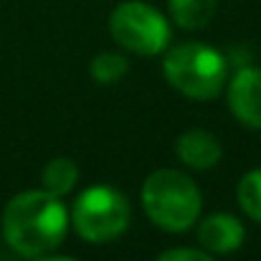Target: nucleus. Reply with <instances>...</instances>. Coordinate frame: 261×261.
<instances>
[{
	"label": "nucleus",
	"instance_id": "obj_9",
	"mask_svg": "<svg viewBox=\"0 0 261 261\" xmlns=\"http://www.w3.org/2000/svg\"><path fill=\"white\" fill-rule=\"evenodd\" d=\"M218 0H170V15L185 31H198L216 15Z\"/></svg>",
	"mask_w": 261,
	"mask_h": 261
},
{
	"label": "nucleus",
	"instance_id": "obj_3",
	"mask_svg": "<svg viewBox=\"0 0 261 261\" xmlns=\"http://www.w3.org/2000/svg\"><path fill=\"white\" fill-rule=\"evenodd\" d=\"M163 71L168 82L188 99L208 101L216 99L226 84L228 61L213 46L190 41V43L173 46L165 54Z\"/></svg>",
	"mask_w": 261,
	"mask_h": 261
},
{
	"label": "nucleus",
	"instance_id": "obj_2",
	"mask_svg": "<svg viewBox=\"0 0 261 261\" xmlns=\"http://www.w3.org/2000/svg\"><path fill=\"white\" fill-rule=\"evenodd\" d=\"M200 190L177 170H155L142 185V208L163 231H188L200 216Z\"/></svg>",
	"mask_w": 261,
	"mask_h": 261
},
{
	"label": "nucleus",
	"instance_id": "obj_4",
	"mask_svg": "<svg viewBox=\"0 0 261 261\" xmlns=\"http://www.w3.org/2000/svg\"><path fill=\"white\" fill-rule=\"evenodd\" d=\"M74 228L89 244H109L129 226L127 198L109 185L87 188L74 203Z\"/></svg>",
	"mask_w": 261,
	"mask_h": 261
},
{
	"label": "nucleus",
	"instance_id": "obj_8",
	"mask_svg": "<svg viewBox=\"0 0 261 261\" xmlns=\"http://www.w3.org/2000/svg\"><path fill=\"white\" fill-rule=\"evenodd\" d=\"M177 158L193 170H208L221 160V142L205 129H188L175 142Z\"/></svg>",
	"mask_w": 261,
	"mask_h": 261
},
{
	"label": "nucleus",
	"instance_id": "obj_13",
	"mask_svg": "<svg viewBox=\"0 0 261 261\" xmlns=\"http://www.w3.org/2000/svg\"><path fill=\"white\" fill-rule=\"evenodd\" d=\"M158 261H213V256H208L205 251H198V249H170Z\"/></svg>",
	"mask_w": 261,
	"mask_h": 261
},
{
	"label": "nucleus",
	"instance_id": "obj_11",
	"mask_svg": "<svg viewBox=\"0 0 261 261\" xmlns=\"http://www.w3.org/2000/svg\"><path fill=\"white\" fill-rule=\"evenodd\" d=\"M129 64L122 54H112V51H104L99 56L91 59L89 64V74L94 82H101V84H112V82H119L124 74H127Z\"/></svg>",
	"mask_w": 261,
	"mask_h": 261
},
{
	"label": "nucleus",
	"instance_id": "obj_6",
	"mask_svg": "<svg viewBox=\"0 0 261 261\" xmlns=\"http://www.w3.org/2000/svg\"><path fill=\"white\" fill-rule=\"evenodd\" d=\"M228 107L233 117L251 127L261 129V69H239L228 84Z\"/></svg>",
	"mask_w": 261,
	"mask_h": 261
},
{
	"label": "nucleus",
	"instance_id": "obj_14",
	"mask_svg": "<svg viewBox=\"0 0 261 261\" xmlns=\"http://www.w3.org/2000/svg\"><path fill=\"white\" fill-rule=\"evenodd\" d=\"M36 261H71V259H64V256H46V259H36Z\"/></svg>",
	"mask_w": 261,
	"mask_h": 261
},
{
	"label": "nucleus",
	"instance_id": "obj_5",
	"mask_svg": "<svg viewBox=\"0 0 261 261\" xmlns=\"http://www.w3.org/2000/svg\"><path fill=\"white\" fill-rule=\"evenodd\" d=\"M109 33L122 48L140 56H158L170 43V23L165 15L140 0L122 3L112 10Z\"/></svg>",
	"mask_w": 261,
	"mask_h": 261
},
{
	"label": "nucleus",
	"instance_id": "obj_12",
	"mask_svg": "<svg viewBox=\"0 0 261 261\" xmlns=\"http://www.w3.org/2000/svg\"><path fill=\"white\" fill-rule=\"evenodd\" d=\"M239 203L246 216L261 223V168L249 170L239 182Z\"/></svg>",
	"mask_w": 261,
	"mask_h": 261
},
{
	"label": "nucleus",
	"instance_id": "obj_7",
	"mask_svg": "<svg viewBox=\"0 0 261 261\" xmlns=\"http://www.w3.org/2000/svg\"><path fill=\"white\" fill-rule=\"evenodd\" d=\"M198 241L211 254H231L244 244V226L231 213H213L200 221Z\"/></svg>",
	"mask_w": 261,
	"mask_h": 261
},
{
	"label": "nucleus",
	"instance_id": "obj_1",
	"mask_svg": "<svg viewBox=\"0 0 261 261\" xmlns=\"http://www.w3.org/2000/svg\"><path fill=\"white\" fill-rule=\"evenodd\" d=\"M69 216L59 195L48 190H23L3 211L5 244L28 259L51 254L66 236Z\"/></svg>",
	"mask_w": 261,
	"mask_h": 261
},
{
	"label": "nucleus",
	"instance_id": "obj_10",
	"mask_svg": "<svg viewBox=\"0 0 261 261\" xmlns=\"http://www.w3.org/2000/svg\"><path fill=\"white\" fill-rule=\"evenodd\" d=\"M41 180H43V188H46L48 193H54V195H66V193L74 190V185H76V180H79V168H76V163L69 160V158H54V160H48V165L43 168Z\"/></svg>",
	"mask_w": 261,
	"mask_h": 261
}]
</instances>
